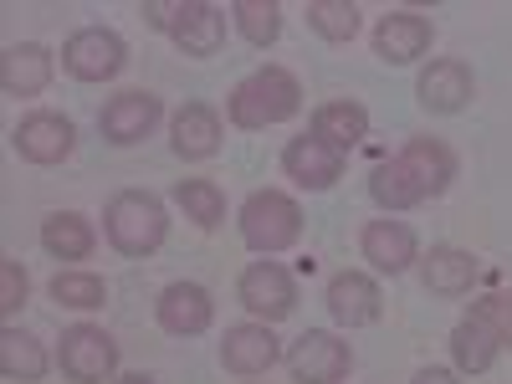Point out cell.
Wrapping results in <instances>:
<instances>
[{"mask_svg": "<svg viewBox=\"0 0 512 384\" xmlns=\"http://www.w3.org/2000/svg\"><path fill=\"white\" fill-rule=\"evenodd\" d=\"M52 303H62V308H103L108 303V287H103V277H93V272H57L52 277Z\"/></svg>", "mask_w": 512, "mask_h": 384, "instance_id": "28", "label": "cell"}, {"mask_svg": "<svg viewBox=\"0 0 512 384\" xmlns=\"http://www.w3.org/2000/svg\"><path fill=\"white\" fill-rule=\"evenodd\" d=\"M282 169L303 185V190H328V185H338V175H344V154L338 149H328L323 139H313V134H303V139H292L287 149H282Z\"/></svg>", "mask_w": 512, "mask_h": 384, "instance_id": "14", "label": "cell"}, {"mask_svg": "<svg viewBox=\"0 0 512 384\" xmlns=\"http://www.w3.org/2000/svg\"><path fill=\"white\" fill-rule=\"evenodd\" d=\"M103 231L123 256H154L169 236V216L149 190H123L103 210Z\"/></svg>", "mask_w": 512, "mask_h": 384, "instance_id": "2", "label": "cell"}, {"mask_svg": "<svg viewBox=\"0 0 512 384\" xmlns=\"http://www.w3.org/2000/svg\"><path fill=\"white\" fill-rule=\"evenodd\" d=\"M175 16H180V0H175V6H164V0H149V6H144V21L154 31H175Z\"/></svg>", "mask_w": 512, "mask_h": 384, "instance_id": "32", "label": "cell"}, {"mask_svg": "<svg viewBox=\"0 0 512 384\" xmlns=\"http://www.w3.org/2000/svg\"><path fill=\"white\" fill-rule=\"evenodd\" d=\"M359 246H364V262H374L379 272H390V277H400L415 262V231L405 221H390V216L369 221L364 236H359Z\"/></svg>", "mask_w": 512, "mask_h": 384, "instance_id": "19", "label": "cell"}, {"mask_svg": "<svg viewBox=\"0 0 512 384\" xmlns=\"http://www.w3.org/2000/svg\"><path fill=\"white\" fill-rule=\"evenodd\" d=\"M297 108H303V88H297V77L287 67L251 72L226 98V113L236 128H272V123H287Z\"/></svg>", "mask_w": 512, "mask_h": 384, "instance_id": "1", "label": "cell"}, {"mask_svg": "<svg viewBox=\"0 0 512 384\" xmlns=\"http://www.w3.org/2000/svg\"><path fill=\"white\" fill-rule=\"evenodd\" d=\"M395 159L405 164V175L415 180V190H420L425 200L441 195V190L456 180V154H451L441 139H410Z\"/></svg>", "mask_w": 512, "mask_h": 384, "instance_id": "17", "label": "cell"}, {"mask_svg": "<svg viewBox=\"0 0 512 384\" xmlns=\"http://www.w3.org/2000/svg\"><path fill=\"white\" fill-rule=\"evenodd\" d=\"M364 134H369V113L359 103H349V98L344 103H323L313 113V139H323L338 154H349L354 144H364Z\"/></svg>", "mask_w": 512, "mask_h": 384, "instance_id": "22", "label": "cell"}, {"mask_svg": "<svg viewBox=\"0 0 512 384\" xmlns=\"http://www.w3.org/2000/svg\"><path fill=\"white\" fill-rule=\"evenodd\" d=\"M241 36L251 41V47H272L277 31H282V11H277V0H236L231 6Z\"/></svg>", "mask_w": 512, "mask_h": 384, "instance_id": "27", "label": "cell"}, {"mask_svg": "<svg viewBox=\"0 0 512 384\" xmlns=\"http://www.w3.org/2000/svg\"><path fill=\"white\" fill-rule=\"evenodd\" d=\"M0 374L6 379H41L47 374V349H41L31 333L6 328L0 333Z\"/></svg>", "mask_w": 512, "mask_h": 384, "instance_id": "25", "label": "cell"}, {"mask_svg": "<svg viewBox=\"0 0 512 384\" xmlns=\"http://www.w3.org/2000/svg\"><path fill=\"white\" fill-rule=\"evenodd\" d=\"M169 134H175V154L180 159H210L221 149V113L210 103H185L169 123Z\"/></svg>", "mask_w": 512, "mask_h": 384, "instance_id": "20", "label": "cell"}, {"mask_svg": "<svg viewBox=\"0 0 512 384\" xmlns=\"http://www.w3.org/2000/svg\"><path fill=\"white\" fill-rule=\"evenodd\" d=\"M123 62H128V47L118 41V31H103V26H82L62 47V67L82 82H108L123 72Z\"/></svg>", "mask_w": 512, "mask_h": 384, "instance_id": "5", "label": "cell"}, {"mask_svg": "<svg viewBox=\"0 0 512 384\" xmlns=\"http://www.w3.org/2000/svg\"><path fill=\"white\" fill-rule=\"evenodd\" d=\"M175 200H180V210L195 221V226H221L226 221V195H221V185H210V180H180L175 185Z\"/></svg>", "mask_w": 512, "mask_h": 384, "instance_id": "26", "label": "cell"}, {"mask_svg": "<svg viewBox=\"0 0 512 384\" xmlns=\"http://www.w3.org/2000/svg\"><path fill=\"white\" fill-rule=\"evenodd\" d=\"M216 318V303H210V292L200 282H169L159 292V328L175 333V338H195L210 328Z\"/></svg>", "mask_w": 512, "mask_h": 384, "instance_id": "9", "label": "cell"}, {"mask_svg": "<svg viewBox=\"0 0 512 384\" xmlns=\"http://www.w3.org/2000/svg\"><path fill=\"white\" fill-rule=\"evenodd\" d=\"M472 318L487 333H497V344H512V303H507V297H482V303L472 308Z\"/></svg>", "mask_w": 512, "mask_h": 384, "instance_id": "30", "label": "cell"}, {"mask_svg": "<svg viewBox=\"0 0 512 384\" xmlns=\"http://www.w3.org/2000/svg\"><path fill=\"white\" fill-rule=\"evenodd\" d=\"M507 303H512V292H507Z\"/></svg>", "mask_w": 512, "mask_h": 384, "instance_id": "35", "label": "cell"}, {"mask_svg": "<svg viewBox=\"0 0 512 384\" xmlns=\"http://www.w3.org/2000/svg\"><path fill=\"white\" fill-rule=\"evenodd\" d=\"M420 277L436 297H466L477 282V256L461 246H431V256L420 262Z\"/></svg>", "mask_w": 512, "mask_h": 384, "instance_id": "21", "label": "cell"}, {"mask_svg": "<svg viewBox=\"0 0 512 384\" xmlns=\"http://www.w3.org/2000/svg\"><path fill=\"white\" fill-rule=\"evenodd\" d=\"M349 364H354V354H349L344 338L318 333V328L297 338L292 354H287V369H292L297 384H338V379L349 374Z\"/></svg>", "mask_w": 512, "mask_h": 384, "instance_id": "6", "label": "cell"}, {"mask_svg": "<svg viewBox=\"0 0 512 384\" xmlns=\"http://www.w3.org/2000/svg\"><path fill=\"white\" fill-rule=\"evenodd\" d=\"M26 303V272L21 262H0V313H16Z\"/></svg>", "mask_w": 512, "mask_h": 384, "instance_id": "31", "label": "cell"}, {"mask_svg": "<svg viewBox=\"0 0 512 384\" xmlns=\"http://www.w3.org/2000/svg\"><path fill=\"white\" fill-rule=\"evenodd\" d=\"M277 338H272V328L267 323H236V328H226V338H221V364L231 369V374H267L272 364H277Z\"/></svg>", "mask_w": 512, "mask_h": 384, "instance_id": "13", "label": "cell"}, {"mask_svg": "<svg viewBox=\"0 0 512 384\" xmlns=\"http://www.w3.org/2000/svg\"><path fill=\"white\" fill-rule=\"evenodd\" d=\"M415 93H420V103L431 108V113H461L466 103H472L477 82H472V67H466V62L441 57V62H431V67L420 72Z\"/></svg>", "mask_w": 512, "mask_h": 384, "instance_id": "10", "label": "cell"}, {"mask_svg": "<svg viewBox=\"0 0 512 384\" xmlns=\"http://www.w3.org/2000/svg\"><path fill=\"white\" fill-rule=\"evenodd\" d=\"M410 384H456V374L451 369H420Z\"/></svg>", "mask_w": 512, "mask_h": 384, "instance_id": "33", "label": "cell"}, {"mask_svg": "<svg viewBox=\"0 0 512 384\" xmlns=\"http://www.w3.org/2000/svg\"><path fill=\"white\" fill-rule=\"evenodd\" d=\"M169 36H175V47L185 57H216L226 41V11L210 6V0H180V16Z\"/></svg>", "mask_w": 512, "mask_h": 384, "instance_id": "12", "label": "cell"}, {"mask_svg": "<svg viewBox=\"0 0 512 384\" xmlns=\"http://www.w3.org/2000/svg\"><path fill=\"white\" fill-rule=\"evenodd\" d=\"M113 369H118V344H113L103 328L72 323L62 333V374L72 384H108Z\"/></svg>", "mask_w": 512, "mask_h": 384, "instance_id": "4", "label": "cell"}, {"mask_svg": "<svg viewBox=\"0 0 512 384\" xmlns=\"http://www.w3.org/2000/svg\"><path fill=\"white\" fill-rule=\"evenodd\" d=\"M241 308L256 313V318H267V323H282L297 308V287H292V277L277 262H251L241 272Z\"/></svg>", "mask_w": 512, "mask_h": 384, "instance_id": "7", "label": "cell"}, {"mask_svg": "<svg viewBox=\"0 0 512 384\" xmlns=\"http://www.w3.org/2000/svg\"><path fill=\"white\" fill-rule=\"evenodd\" d=\"M497 333H487L477 318H466V323H456V333H451V359H456V369L461 374H487L492 369V359H497Z\"/></svg>", "mask_w": 512, "mask_h": 384, "instance_id": "24", "label": "cell"}, {"mask_svg": "<svg viewBox=\"0 0 512 384\" xmlns=\"http://www.w3.org/2000/svg\"><path fill=\"white\" fill-rule=\"evenodd\" d=\"M431 21L425 16H415V11H390L379 26H374V52L384 57V62H395V67H405V62H420L425 52H431Z\"/></svg>", "mask_w": 512, "mask_h": 384, "instance_id": "11", "label": "cell"}, {"mask_svg": "<svg viewBox=\"0 0 512 384\" xmlns=\"http://www.w3.org/2000/svg\"><path fill=\"white\" fill-rule=\"evenodd\" d=\"M11 144H16V154L31 159V164H62V159L72 154V144H77V128H72V118H62V113H31V118L16 123Z\"/></svg>", "mask_w": 512, "mask_h": 384, "instance_id": "8", "label": "cell"}, {"mask_svg": "<svg viewBox=\"0 0 512 384\" xmlns=\"http://www.w3.org/2000/svg\"><path fill=\"white\" fill-rule=\"evenodd\" d=\"M379 308H384V297H379V287H374L364 272H338V277L328 282V313H333V323L369 328V323L379 318Z\"/></svg>", "mask_w": 512, "mask_h": 384, "instance_id": "16", "label": "cell"}, {"mask_svg": "<svg viewBox=\"0 0 512 384\" xmlns=\"http://www.w3.org/2000/svg\"><path fill=\"white\" fill-rule=\"evenodd\" d=\"M47 82H52V52L47 47H36V41L6 47V57H0V88L11 98H36V93H47Z\"/></svg>", "mask_w": 512, "mask_h": 384, "instance_id": "18", "label": "cell"}, {"mask_svg": "<svg viewBox=\"0 0 512 384\" xmlns=\"http://www.w3.org/2000/svg\"><path fill=\"white\" fill-rule=\"evenodd\" d=\"M41 246H47L57 262H88L98 236H93V226L82 221L77 210H57V216L41 221Z\"/></svg>", "mask_w": 512, "mask_h": 384, "instance_id": "23", "label": "cell"}, {"mask_svg": "<svg viewBox=\"0 0 512 384\" xmlns=\"http://www.w3.org/2000/svg\"><path fill=\"white\" fill-rule=\"evenodd\" d=\"M308 26L328 41H349L359 31V6H349V0H308Z\"/></svg>", "mask_w": 512, "mask_h": 384, "instance_id": "29", "label": "cell"}, {"mask_svg": "<svg viewBox=\"0 0 512 384\" xmlns=\"http://www.w3.org/2000/svg\"><path fill=\"white\" fill-rule=\"evenodd\" d=\"M113 384H154L149 374H123V379H113Z\"/></svg>", "mask_w": 512, "mask_h": 384, "instance_id": "34", "label": "cell"}, {"mask_svg": "<svg viewBox=\"0 0 512 384\" xmlns=\"http://www.w3.org/2000/svg\"><path fill=\"white\" fill-rule=\"evenodd\" d=\"M154 123H159V98L154 93H118L98 113V128H103L108 144H139V139H149Z\"/></svg>", "mask_w": 512, "mask_h": 384, "instance_id": "15", "label": "cell"}, {"mask_svg": "<svg viewBox=\"0 0 512 384\" xmlns=\"http://www.w3.org/2000/svg\"><path fill=\"white\" fill-rule=\"evenodd\" d=\"M297 236H303V210H297L292 195L282 190H256L246 205H241V241L262 256H277L287 251Z\"/></svg>", "mask_w": 512, "mask_h": 384, "instance_id": "3", "label": "cell"}]
</instances>
